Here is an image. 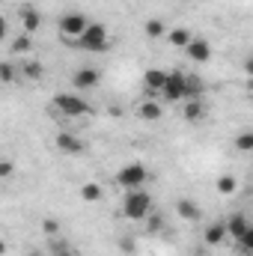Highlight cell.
Wrapping results in <instances>:
<instances>
[{"instance_id":"obj_5","label":"cell","mask_w":253,"mask_h":256,"mask_svg":"<svg viewBox=\"0 0 253 256\" xmlns=\"http://www.w3.org/2000/svg\"><path fill=\"white\" fill-rule=\"evenodd\" d=\"M161 98L167 104H176V102H185L188 98V74L185 72H170L167 74V84L161 90Z\"/></svg>"},{"instance_id":"obj_22","label":"cell","mask_w":253,"mask_h":256,"mask_svg":"<svg viewBox=\"0 0 253 256\" xmlns=\"http://www.w3.org/2000/svg\"><path fill=\"white\" fill-rule=\"evenodd\" d=\"M42 63H36V60H24V66H21V74L27 78V80H39L42 78Z\"/></svg>"},{"instance_id":"obj_20","label":"cell","mask_w":253,"mask_h":256,"mask_svg":"<svg viewBox=\"0 0 253 256\" xmlns=\"http://www.w3.org/2000/svg\"><path fill=\"white\" fill-rule=\"evenodd\" d=\"M80 200H84V202H102V200H104V188L96 185V182H86V185L80 188Z\"/></svg>"},{"instance_id":"obj_10","label":"cell","mask_w":253,"mask_h":256,"mask_svg":"<svg viewBox=\"0 0 253 256\" xmlns=\"http://www.w3.org/2000/svg\"><path fill=\"white\" fill-rule=\"evenodd\" d=\"M176 214L182 218V220H188V224H196V220H202V208L188 200V196H182V200H176Z\"/></svg>"},{"instance_id":"obj_16","label":"cell","mask_w":253,"mask_h":256,"mask_svg":"<svg viewBox=\"0 0 253 256\" xmlns=\"http://www.w3.org/2000/svg\"><path fill=\"white\" fill-rule=\"evenodd\" d=\"M30 51H33V39H30V33H18V36L9 42V54H12V57L30 54Z\"/></svg>"},{"instance_id":"obj_29","label":"cell","mask_w":253,"mask_h":256,"mask_svg":"<svg viewBox=\"0 0 253 256\" xmlns=\"http://www.w3.org/2000/svg\"><path fill=\"white\" fill-rule=\"evenodd\" d=\"M12 173H15V164H12L9 158H3V161H0V176H3V179H12Z\"/></svg>"},{"instance_id":"obj_15","label":"cell","mask_w":253,"mask_h":256,"mask_svg":"<svg viewBox=\"0 0 253 256\" xmlns=\"http://www.w3.org/2000/svg\"><path fill=\"white\" fill-rule=\"evenodd\" d=\"M182 116H185L188 122H200V120L206 116V102H202V98H188V102L182 104Z\"/></svg>"},{"instance_id":"obj_11","label":"cell","mask_w":253,"mask_h":256,"mask_svg":"<svg viewBox=\"0 0 253 256\" xmlns=\"http://www.w3.org/2000/svg\"><path fill=\"white\" fill-rule=\"evenodd\" d=\"M185 54H188L194 63H206V60L212 57V42H208V39H200V36H194V42L185 48Z\"/></svg>"},{"instance_id":"obj_21","label":"cell","mask_w":253,"mask_h":256,"mask_svg":"<svg viewBox=\"0 0 253 256\" xmlns=\"http://www.w3.org/2000/svg\"><path fill=\"white\" fill-rule=\"evenodd\" d=\"M143 33H146L149 39H161V36H167V27H164V21H158V18H149V21L143 24Z\"/></svg>"},{"instance_id":"obj_12","label":"cell","mask_w":253,"mask_h":256,"mask_svg":"<svg viewBox=\"0 0 253 256\" xmlns=\"http://www.w3.org/2000/svg\"><path fill=\"white\" fill-rule=\"evenodd\" d=\"M18 18H21V33H30V36H33V33L42 27V15H39L33 6H21Z\"/></svg>"},{"instance_id":"obj_14","label":"cell","mask_w":253,"mask_h":256,"mask_svg":"<svg viewBox=\"0 0 253 256\" xmlns=\"http://www.w3.org/2000/svg\"><path fill=\"white\" fill-rule=\"evenodd\" d=\"M226 230H230V238H236V242H238V238L250 230V220H248L242 212H236V214H230V218H226Z\"/></svg>"},{"instance_id":"obj_27","label":"cell","mask_w":253,"mask_h":256,"mask_svg":"<svg viewBox=\"0 0 253 256\" xmlns=\"http://www.w3.org/2000/svg\"><path fill=\"white\" fill-rule=\"evenodd\" d=\"M48 248H51V256H74V250H72L66 242H51Z\"/></svg>"},{"instance_id":"obj_13","label":"cell","mask_w":253,"mask_h":256,"mask_svg":"<svg viewBox=\"0 0 253 256\" xmlns=\"http://www.w3.org/2000/svg\"><path fill=\"white\" fill-rule=\"evenodd\" d=\"M167 74H170V72L146 68V72H143V86H146L149 92H161V90H164V84H167Z\"/></svg>"},{"instance_id":"obj_31","label":"cell","mask_w":253,"mask_h":256,"mask_svg":"<svg viewBox=\"0 0 253 256\" xmlns=\"http://www.w3.org/2000/svg\"><path fill=\"white\" fill-rule=\"evenodd\" d=\"M120 248H122L126 254H134V238H122V242H120Z\"/></svg>"},{"instance_id":"obj_17","label":"cell","mask_w":253,"mask_h":256,"mask_svg":"<svg viewBox=\"0 0 253 256\" xmlns=\"http://www.w3.org/2000/svg\"><path fill=\"white\" fill-rule=\"evenodd\" d=\"M137 116L143 122H155V120H161V104L158 102H140L137 104Z\"/></svg>"},{"instance_id":"obj_33","label":"cell","mask_w":253,"mask_h":256,"mask_svg":"<svg viewBox=\"0 0 253 256\" xmlns=\"http://www.w3.org/2000/svg\"><path fill=\"white\" fill-rule=\"evenodd\" d=\"M30 256H45L42 250H30Z\"/></svg>"},{"instance_id":"obj_1","label":"cell","mask_w":253,"mask_h":256,"mask_svg":"<svg viewBox=\"0 0 253 256\" xmlns=\"http://www.w3.org/2000/svg\"><path fill=\"white\" fill-rule=\"evenodd\" d=\"M149 214H152V196L143 188L126 191V196H122V218H128V220H146Z\"/></svg>"},{"instance_id":"obj_25","label":"cell","mask_w":253,"mask_h":256,"mask_svg":"<svg viewBox=\"0 0 253 256\" xmlns=\"http://www.w3.org/2000/svg\"><path fill=\"white\" fill-rule=\"evenodd\" d=\"M236 244H238V250H242L244 256H253V224H250V230L236 242Z\"/></svg>"},{"instance_id":"obj_2","label":"cell","mask_w":253,"mask_h":256,"mask_svg":"<svg viewBox=\"0 0 253 256\" xmlns=\"http://www.w3.org/2000/svg\"><path fill=\"white\" fill-rule=\"evenodd\" d=\"M74 45L80 51H90V54H104L110 48V36H108V27L104 24H90L86 33L80 39H74Z\"/></svg>"},{"instance_id":"obj_23","label":"cell","mask_w":253,"mask_h":256,"mask_svg":"<svg viewBox=\"0 0 253 256\" xmlns=\"http://www.w3.org/2000/svg\"><path fill=\"white\" fill-rule=\"evenodd\" d=\"M202 90H206L202 86V78L200 74H188V98H202Z\"/></svg>"},{"instance_id":"obj_34","label":"cell","mask_w":253,"mask_h":256,"mask_svg":"<svg viewBox=\"0 0 253 256\" xmlns=\"http://www.w3.org/2000/svg\"><path fill=\"white\" fill-rule=\"evenodd\" d=\"M248 90L253 92V78H248Z\"/></svg>"},{"instance_id":"obj_3","label":"cell","mask_w":253,"mask_h":256,"mask_svg":"<svg viewBox=\"0 0 253 256\" xmlns=\"http://www.w3.org/2000/svg\"><path fill=\"white\" fill-rule=\"evenodd\" d=\"M146 179H149V170H146V164H140V161L126 164V167L116 170V185L126 188V191H137V188H143Z\"/></svg>"},{"instance_id":"obj_7","label":"cell","mask_w":253,"mask_h":256,"mask_svg":"<svg viewBox=\"0 0 253 256\" xmlns=\"http://www.w3.org/2000/svg\"><path fill=\"white\" fill-rule=\"evenodd\" d=\"M98 84H102V72L92 68V66H84V68H78L72 74V86L74 90H96Z\"/></svg>"},{"instance_id":"obj_8","label":"cell","mask_w":253,"mask_h":256,"mask_svg":"<svg viewBox=\"0 0 253 256\" xmlns=\"http://www.w3.org/2000/svg\"><path fill=\"white\" fill-rule=\"evenodd\" d=\"M57 149L63 152V155H84V140L78 137V134H72V131H60L57 134Z\"/></svg>"},{"instance_id":"obj_24","label":"cell","mask_w":253,"mask_h":256,"mask_svg":"<svg viewBox=\"0 0 253 256\" xmlns=\"http://www.w3.org/2000/svg\"><path fill=\"white\" fill-rule=\"evenodd\" d=\"M236 149L238 152H253V131H242L236 137Z\"/></svg>"},{"instance_id":"obj_32","label":"cell","mask_w":253,"mask_h":256,"mask_svg":"<svg viewBox=\"0 0 253 256\" xmlns=\"http://www.w3.org/2000/svg\"><path fill=\"white\" fill-rule=\"evenodd\" d=\"M244 72H248V78H253V54L244 60Z\"/></svg>"},{"instance_id":"obj_30","label":"cell","mask_w":253,"mask_h":256,"mask_svg":"<svg viewBox=\"0 0 253 256\" xmlns=\"http://www.w3.org/2000/svg\"><path fill=\"white\" fill-rule=\"evenodd\" d=\"M57 230H60V224H57V220H51V218H45V220H42V232H45V236H57Z\"/></svg>"},{"instance_id":"obj_9","label":"cell","mask_w":253,"mask_h":256,"mask_svg":"<svg viewBox=\"0 0 253 256\" xmlns=\"http://www.w3.org/2000/svg\"><path fill=\"white\" fill-rule=\"evenodd\" d=\"M226 236H230L226 220H224V224H208V226L202 230V244H206V248H220Z\"/></svg>"},{"instance_id":"obj_6","label":"cell","mask_w":253,"mask_h":256,"mask_svg":"<svg viewBox=\"0 0 253 256\" xmlns=\"http://www.w3.org/2000/svg\"><path fill=\"white\" fill-rule=\"evenodd\" d=\"M57 27H60V36H68V39H80V36L86 33L90 21H86L80 12H66V15H60Z\"/></svg>"},{"instance_id":"obj_19","label":"cell","mask_w":253,"mask_h":256,"mask_svg":"<svg viewBox=\"0 0 253 256\" xmlns=\"http://www.w3.org/2000/svg\"><path fill=\"white\" fill-rule=\"evenodd\" d=\"M214 191L224 194V196H232V194L238 191V179H236V176H230V173H224V176H218Z\"/></svg>"},{"instance_id":"obj_26","label":"cell","mask_w":253,"mask_h":256,"mask_svg":"<svg viewBox=\"0 0 253 256\" xmlns=\"http://www.w3.org/2000/svg\"><path fill=\"white\" fill-rule=\"evenodd\" d=\"M0 80H3V84H15V66L9 63V60L0 63Z\"/></svg>"},{"instance_id":"obj_4","label":"cell","mask_w":253,"mask_h":256,"mask_svg":"<svg viewBox=\"0 0 253 256\" xmlns=\"http://www.w3.org/2000/svg\"><path fill=\"white\" fill-rule=\"evenodd\" d=\"M54 108H57L63 116H72V120L90 114V102L80 98V96H74V92H57V96H54Z\"/></svg>"},{"instance_id":"obj_18","label":"cell","mask_w":253,"mask_h":256,"mask_svg":"<svg viewBox=\"0 0 253 256\" xmlns=\"http://www.w3.org/2000/svg\"><path fill=\"white\" fill-rule=\"evenodd\" d=\"M167 39H170L176 48H188L190 42H194V33H190L188 27H173V30L167 33Z\"/></svg>"},{"instance_id":"obj_28","label":"cell","mask_w":253,"mask_h":256,"mask_svg":"<svg viewBox=\"0 0 253 256\" xmlns=\"http://www.w3.org/2000/svg\"><path fill=\"white\" fill-rule=\"evenodd\" d=\"M143 224H146V230H149V232H158V230H161V214H155V212H152Z\"/></svg>"}]
</instances>
